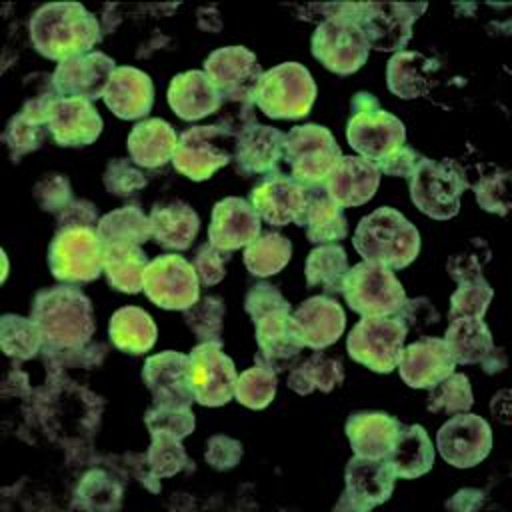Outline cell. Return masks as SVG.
Segmentation results:
<instances>
[{"label": "cell", "instance_id": "25", "mask_svg": "<svg viewBox=\"0 0 512 512\" xmlns=\"http://www.w3.org/2000/svg\"><path fill=\"white\" fill-rule=\"evenodd\" d=\"M260 236V216L248 200L228 196L214 204L208 226V242L220 250L232 252L248 246Z\"/></svg>", "mask_w": 512, "mask_h": 512}, {"label": "cell", "instance_id": "49", "mask_svg": "<svg viewBox=\"0 0 512 512\" xmlns=\"http://www.w3.org/2000/svg\"><path fill=\"white\" fill-rule=\"evenodd\" d=\"M186 326L202 342H220L222 320H224V302L216 296H206L196 300L190 308L182 310Z\"/></svg>", "mask_w": 512, "mask_h": 512}, {"label": "cell", "instance_id": "13", "mask_svg": "<svg viewBox=\"0 0 512 512\" xmlns=\"http://www.w3.org/2000/svg\"><path fill=\"white\" fill-rule=\"evenodd\" d=\"M424 10V2H358L356 24L370 48L402 52L412 38V24Z\"/></svg>", "mask_w": 512, "mask_h": 512}, {"label": "cell", "instance_id": "36", "mask_svg": "<svg viewBox=\"0 0 512 512\" xmlns=\"http://www.w3.org/2000/svg\"><path fill=\"white\" fill-rule=\"evenodd\" d=\"M102 270L112 288L126 294H136L142 290L144 270L148 266V258L138 244L116 242L102 244Z\"/></svg>", "mask_w": 512, "mask_h": 512}, {"label": "cell", "instance_id": "32", "mask_svg": "<svg viewBox=\"0 0 512 512\" xmlns=\"http://www.w3.org/2000/svg\"><path fill=\"white\" fill-rule=\"evenodd\" d=\"M440 70L438 60L420 52H396L386 66V84L392 94L402 100L426 96L434 86V76Z\"/></svg>", "mask_w": 512, "mask_h": 512}, {"label": "cell", "instance_id": "48", "mask_svg": "<svg viewBox=\"0 0 512 512\" xmlns=\"http://www.w3.org/2000/svg\"><path fill=\"white\" fill-rule=\"evenodd\" d=\"M146 462L150 474L156 478H168L190 468V460L180 440L164 434L152 436L150 448L146 452Z\"/></svg>", "mask_w": 512, "mask_h": 512}, {"label": "cell", "instance_id": "12", "mask_svg": "<svg viewBox=\"0 0 512 512\" xmlns=\"http://www.w3.org/2000/svg\"><path fill=\"white\" fill-rule=\"evenodd\" d=\"M408 330L394 316H362L348 334V354L366 368L388 374L396 368Z\"/></svg>", "mask_w": 512, "mask_h": 512}, {"label": "cell", "instance_id": "24", "mask_svg": "<svg viewBox=\"0 0 512 512\" xmlns=\"http://www.w3.org/2000/svg\"><path fill=\"white\" fill-rule=\"evenodd\" d=\"M396 368L410 388H432L454 372L456 362L444 338H422L402 348Z\"/></svg>", "mask_w": 512, "mask_h": 512}, {"label": "cell", "instance_id": "62", "mask_svg": "<svg viewBox=\"0 0 512 512\" xmlns=\"http://www.w3.org/2000/svg\"><path fill=\"white\" fill-rule=\"evenodd\" d=\"M484 502V494L476 488H464V490H458L448 502H446V508L450 510H460V512H468V510H476L480 508Z\"/></svg>", "mask_w": 512, "mask_h": 512}, {"label": "cell", "instance_id": "38", "mask_svg": "<svg viewBox=\"0 0 512 512\" xmlns=\"http://www.w3.org/2000/svg\"><path fill=\"white\" fill-rule=\"evenodd\" d=\"M388 460L400 478L424 476L434 464V446L426 430L418 424L402 426Z\"/></svg>", "mask_w": 512, "mask_h": 512}, {"label": "cell", "instance_id": "63", "mask_svg": "<svg viewBox=\"0 0 512 512\" xmlns=\"http://www.w3.org/2000/svg\"><path fill=\"white\" fill-rule=\"evenodd\" d=\"M482 364V370L486 374H496V372H502L506 368V354L502 348H492V352L480 362Z\"/></svg>", "mask_w": 512, "mask_h": 512}, {"label": "cell", "instance_id": "53", "mask_svg": "<svg viewBox=\"0 0 512 512\" xmlns=\"http://www.w3.org/2000/svg\"><path fill=\"white\" fill-rule=\"evenodd\" d=\"M492 296L494 290L484 278L462 282L458 290L450 296V318H482L488 310Z\"/></svg>", "mask_w": 512, "mask_h": 512}, {"label": "cell", "instance_id": "37", "mask_svg": "<svg viewBox=\"0 0 512 512\" xmlns=\"http://www.w3.org/2000/svg\"><path fill=\"white\" fill-rule=\"evenodd\" d=\"M108 336L118 350L128 354H144L154 346L158 330L148 312L138 306H124L112 314Z\"/></svg>", "mask_w": 512, "mask_h": 512}, {"label": "cell", "instance_id": "28", "mask_svg": "<svg viewBox=\"0 0 512 512\" xmlns=\"http://www.w3.org/2000/svg\"><path fill=\"white\" fill-rule=\"evenodd\" d=\"M284 150V132L264 124H248L234 136V162L246 176L268 174L278 168Z\"/></svg>", "mask_w": 512, "mask_h": 512}, {"label": "cell", "instance_id": "61", "mask_svg": "<svg viewBox=\"0 0 512 512\" xmlns=\"http://www.w3.org/2000/svg\"><path fill=\"white\" fill-rule=\"evenodd\" d=\"M420 160H422V156H420L416 150H412L410 146H400V148H396L392 154H388L386 158L378 160L374 166H376L380 172L388 174V176L410 178V176L414 174L416 166L420 164Z\"/></svg>", "mask_w": 512, "mask_h": 512}, {"label": "cell", "instance_id": "29", "mask_svg": "<svg viewBox=\"0 0 512 512\" xmlns=\"http://www.w3.org/2000/svg\"><path fill=\"white\" fill-rule=\"evenodd\" d=\"M104 104L122 120L144 118L154 104V86L148 74L134 66L114 70L104 92Z\"/></svg>", "mask_w": 512, "mask_h": 512}, {"label": "cell", "instance_id": "8", "mask_svg": "<svg viewBox=\"0 0 512 512\" xmlns=\"http://www.w3.org/2000/svg\"><path fill=\"white\" fill-rule=\"evenodd\" d=\"M340 158L342 152L332 132L320 124L294 126L284 134L282 160L290 166V178L304 188L322 186Z\"/></svg>", "mask_w": 512, "mask_h": 512}, {"label": "cell", "instance_id": "2", "mask_svg": "<svg viewBox=\"0 0 512 512\" xmlns=\"http://www.w3.org/2000/svg\"><path fill=\"white\" fill-rule=\"evenodd\" d=\"M42 336L46 352L82 348L94 334L90 298L72 286H52L36 294L30 316Z\"/></svg>", "mask_w": 512, "mask_h": 512}, {"label": "cell", "instance_id": "47", "mask_svg": "<svg viewBox=\"0 0 512 512\" xmlns=\"http://www.w3.org/2000/svg\"><path fill=\"white\" fill-rule=\"evenodd\" d=\"M428 404L426 408L430 412H446V414H458L468 412L474 404L470 380L464 374H450L432 388H428Z\"/></svg>", "mask_w": 512, "mask_h": 512}, {"label": "cell", "instance_id": "22", "mask_svg": "<svg viewBox=\"0 0 512 512\" xmlns=\"http://www.w3.org/2000/svg\"><path fill=\"white\" fill-rule=\"evenodd\" d=\"M346 326L342 306L328 296H312L292 312V330L298 342L312 350L334 344Z\"/></svg>", "mask_w": 512, "mask_h": 512}, {"label": "cell", "instance_id": "50", "mask_svg": "<svg viewBox=\"0 0 512 512\" xmlns=\"http://www.w3.org/2000/svg\"><path fill=\"white\" fill-rule=\"evenodd\" d=\"M48 126L46 124H38L28 120L26 116H22L20 112L16 116H12L2 132V142L6 144L10 158L14 162H18L24 154L34 152L42 146L44 138H46Z\"/></svg>", "mask_w": 512, "mask_h": 512}, {"label": "cell", "instance_id": "52", "mask_svg": "<svg viewBox=\"0 0 512 512\" xmlns=\"http://www.w3.org/2000/svg\"><path fill=\"white\" fill-rule=\"evenodd\" d=\"M144 422H146L150 436L164 434V436H172L178 440L188 436L196 426L194 412L190 410V406H158V404H154L146 412Z\"/></svg>", "mask_w": 512, "mask_h": 512}, {"label": "cell", "instance_id": "35", "mask_svg": "<svg viewBox=\"0 0 512 512\" xmlns=\"http://www.w3.org/2000/svg\"><path fill=\"white\" fill-rule=\"evenodd\" d=\"M300 226H306V236L314 244L336 242L348 234L344 210L330 200L322 186L306 188V208Z\"/></svg>", "mask_w": 512, "mask_h": 512}, {"label": "cell", "instance_id": "54", "mask_svg": "<svg viewBox=\"0 0 512 512\" xmlns=\"http://www.w3.org/2000/svg\"><path fill=\"white\" fill-rule=\"evenodd\" d=\"M508 178L510 174L506 170L494 168L488 174H482L478 182L472 186L476 202L482 210L506 216L510 208V198H508Z\"/></svg>", "mask_w": 512, "mask_h": 512}, {"label": "cell", "instance_id": "1", "mask_svg": "<svg viewBox=\"0 0 512 512\" xmlns=\"http://www.w3.org/2000/svg\"><path fill=\"white\" fill-rule=\"evenodd\" d=\"M28 28L36 52L58 62L88 54L102 40L100 22L78 2L40 6Z\"/></svg>", "mask_w": 512, "mask_h": 512}, {"label": "cell", "instance_id": "30", "mask_svg": "<svg viewBox=\"0 0 512 512\" xmlns=\"http://www.w3.org/2000/svg\"><path fill=\"white\" fill-rule=\"evenodd\" d=\"M168 104L182 120L194 122L214 114L222 106V96L200 70L176 74L168 86Z\"/></svg>", "mask_w": 512, "mask_h": 512}, {"label": "cell", "instance_id": "3", "mask_svg": "<svg viewBox=\"0 0 512 512\" xmlns=\"http://www.w3.org/2000/svg\"><path fill=\"white\" fill-rule=\"evenodd\" d=\"M256 326V362L282 372L298 358L302 344L292 330V308L280 290L268 282L252 286L244 300Z\"/></svg>", "mask_w": 512, "mask_h": 512}, {"label": "cell", "instance_id": "44", "mask_svg": "<svg viewBox=\"0 0 512 512\" xmlns=\"http://www.w3.org/2000/svg\"><path fill=\"white\" fill-rule=\"evenodd\" d=\"M0 344L4 354L16 360L34 358L40 346H44L36 322L16 314H4L0 318Z\"/></svg>", "mask_w": 512, "mask_h": 512}, {"label": "cell", "instance_id": "9", "mask_svg": "<svg viewBox=\"0 0 512 512\" xmlns=\"http://www.w3.org/2000/svg\"><path fill=\"white\" fill-rule=\"evenodd\" d=\"M342 294L346 304L362 316H394L406 300L396 274L366 260L348 270Z\"/></svg>", "mask_w": 512, "mask_h": 512}, {"label": "cell", "instance_id": "43", "mask_svg": "<svg viewBox=\"0 0 512 512\" xmlns=\"http://www.w3.org/2000/svg\"><path fill=\"white\" fill-rule=\"evenodd\" d=\"M292 256V244L278 232L260 234L244 250V264L250 274L266 278L278 274Z\"/></svg>", "mask_w": 512, "mask_h": 512}, {"label": "cell", "instance_id": "55", "mask_svg": "<svg viewBox=\"0 0 512 512\" xmlns=\"http://www.w3.org/2000/svg\"><path fill=\"white\" fill-rule=\"evenodd\" d=\"M102 180L110 194L122 196V198L136 196L146 186L144 174L124 158L110 160L104 170Z\"/></svg>", "mask_w": 512, "mask_h": 512}, {"label": "cell", "instance_id": "58", "mask_svg": "<svg viewBox=\"0 0 512 512\" xmlns=\"http://www.w3.org/2000/svg\"><path fill=\"white\" fill-rule=\"evenodd\" d=\"M394 318H398L406 330H414V332H424L428 330L432 324L440 322V314L434 308V304L420 296V298H412V300H404V304L400 306V310L394 314Z\"/></svg>", "mask_w": 512, "mask_h": 512}, {"label": "cell", "instance_id": "51", "mask_svg": "<svg viewBox=\"0 0 512 512\" xmlns=\"http://www.w3.org/2000/svg\"><path fill=\"white\" fill-rule=\"evenodd\" d=\"M490 256H492V252H490V246L486 244V240L472 238L458 252H454L448 258L446 270H448L450 278L456 280L458 284L470 282V280L482 278V270L490 262Z\"/></svg>", "mask_w": 512, "mask_h": 512}, {"label": "cell", "instance_id": "42", "mask_svg": "<svg viewBox=\"0 0 512 512\" xmlns=\"http://www.w3.org/2000/svg\"><path fill=\"white\" fill-rule=\"evenodd\" d=\"M96 234L102 244H144L152 238L148 216L138 206H124L104 214L96 226Z\"/></svg>", "mask_w": 512, "mask_h": 512}, {"label": "cell", "instance_id": "45", "mask_svg": "<svg viewBox=\"0 0 512 512\" xmlns=\"http://www.w3.org/2000/svg\"><path fill=\"white\" fill-rule=\"evenodd\" d=\"M276 394V372L262 362H256L252 368L244 370L236 378L234 396L240 404L252 410L266 408Z\"/></svg>", "mask_w": 512, "mask_h": 512}, {"label": "cell", "instance_id": "4", "mask_svg": "<svg viewBox=\"0 0 512 512\" xmlns=\"http://www.w3.org/2000/svg\"><path fill=\"white\" fill-rule=\"evenodd\" d=\"M352 242L366 262H376L390 270L406 268L420 252L416 226L390 206L376 208L364 216Z\"/></svg>", "mask_w": 512, "mask_h": 512}, {"label": "cell", "instance_id": "17", "mask_svg": "<svg viewBox=\"0 0 512 512\" xmlns=\"http://www.w3.org/2000/svg\"><path fill=\"white\" fill-rule=\"evenodd\" d=\"M190 386L194 400L202 406H224L234 398L236 368L224 354L220 342H200L188 354Z\"/></svg>", "mask_w": 512, "mask_h": 512}, {"label": "cell", "instance_id": "39", "mask_svg": "<svg viewBox=\"0 0 512 512\" xmlns=\"http://www.w3.org/2000/svg\"><path fill=\"white\" fill-rule=\"evenodd\" d=\"M444 342L456 364H480L494 348L490 328L482 318H456L446 328Z\"/></svg>", "mask_w": 512, "mask_h": 512}, {"label": "cell", "instance_id": "14", "mask_svg": "<svg viewBox=\"0 0 512 512\" xmlns=\"http://www.w3.org/2000/svg\"><path fill=\"white\" fill-rule=\"evenodd\" d=\"M368 42L356 24V16H338L318 24L312 34V54L324 68L348 76L368 60Z\"/></svg>", "mask_w": 512, "mask_h": 512}, {"label": "cell", "instance_id": "15", "mask_svg": "<svg viewBox=\"0 0 512 512\" xmlns=\"http://www.w3.org/2000/svg\"><path fill=\"white\" fill-rule=\"evenodd\" d=\"M204 72L222 100L252 106L262 78V68L254 52L244 46L218 48L204 60Z\"/></svg>", "mask_w": 512, "mask_h": 512}, {"label": "cell", "instance_id": "19", "mask_svg": "<svg viewBox=\"0 0 512 512\" xmlns=\"http://www.w3.org/2000/svg\"><path fill=\"white\" fill-rule=\"evenodd\" d=\"M436 448L448 464L456 468H472L488 456L492 448V430L482 416L458 412L440 426Z\"/></svg>", "mask_w": 512, "mask_h": 512}, {"label": "cell", "instance_id": "16", "mask_svg": "<svg viewBox=\"0 0 512 512\" xmlns=\"http://www.w3.org/2000/svg\"><path fill=\"white\" fill-rule=\"evenodd\" d=\"M142 290L164 310H186L200 294V280L194 266L176 254H162L148 262Z\"/></svg>", "mask_w": 512, "mask_h": 512}, {"label": "cell", "instance_id": "33", "mask_svg": "<svg viewBox=\"0 0 512 512\" xmlns=\"http://www.w3.org/2000/svg\"><path fill=\"white\" fill-rule=\"evenodd\" d=\"M178 136L162 118H148L138 122L128 134L126 146L134 164L142 168L164 166L174 156Z\"/></svg>", "mask_w": 512, "mask_h": 512}, {"label": "cell", "instance_id": "57", "mask_svg": "<svg viewBox=\"0 0 512 512\" xmlns=\"http://www.w3.org/2000/svg\"><path fill=\"white\" fill-rule=\"evenodd\" d=\"M230 262V252L220 250L216 246L202 244L194 254V270L198 274V280L206 286L218 284L226 274V264Z\"/></svg>", "mask_w": 512, "mask_h": 512}, {"label": "cell", "instance_id": "6", "mask_svg": "<svg viewBox=\"0 0 512 512\" xmlns=\"http://www.w3.org/2000/svg\"><path fill=\"white\" fill-rule=\"evenodd\" d=\"M316 100V84L306 66L282 62L266 72L258 82L254 102L268 118H304Z\"/></svg>", "mask_w": 512, "mask_h": 512}, {"label": "cell", "instance_id": "20", "mask_svg": "<svg viewBox=\"0 0 512 512\" xmlns=\"http://www.w3.org/2000/svg\"><path fill=\"white\" fill-rule=\"evenodd\" d=\"M114 64L116 62L104 52H88L62 60L52 74L54 86L62 98H82L92 102L104 96L116 70Z\"/></svg>", "mask_w": 512, "mask_h": 512}, {"label": "cell", "instance_id": "41", "mask_svg": "<svg viewBox=\"0 0 512 512\" xmlns=\"http://www.w3.org/2000/svg\"><path fill=\"white\" fill-rule=\"evenodd\" d=\"M344 380V368L340 360L330 358L322 352H314L302 364L290 370L288 374V388L296 394H310L314 390L330 392L340 386Z\"/></svg>", "mask_w": 512, "mask_h": 512}, {"label": "cell", "instance_id": "56", "mask_svg": "<svg viewBox=\"0 0 512 512\" xmlns=\"http://www.w3.org/2000/svg\"><path fill=\"white\" fill-rule=\"evenodd\" d=\"M34 198L44 212L58 214L66 204L72 202L70 182L62 174H46L34 186Z\"/></svg>", "mask_w": 512, "mask_h": 512}, {"label": "cell", "instance_id": "27", "mask_svg": "<svg viewBox=\"0 0 512 512\" xmlns=\"http://www.w3.org/2000/svg\"><path fill=\"white\" fill-rule=\"evenodd\" d=\"M48 130L60 146H88L102 132V118L90 100L58 98L48 116Z\"/></svg>", "mask_w": 512, "mask_h": 512}, {"label": "cell", "instance_id": "5", "mask_svg": "<svg viewBox=\"0 0 512 512\" xmlns=\"http://www.w3.org/2000/svg\"><path fill=\"white\" fill-rule=\"evenodd\" d=\"M410 180V198L416 208L434 218L450 220L460 212V196L470 188L464 168L456 160L424 158Z\"/></svg>", "mask_w": 512, "mask_h": 512}, {"label": "cell", "instance_id": "46", "mask_svg": "<svg viewBox=\"0 0 512 512\" xmlns=\"http://www.w3.org/2000/svg\"><path fill=\"white\" fill-rule=\"evenodd\" d=\"M122 486L104 470H90L78 484L76 506L86 510H116L120 508Z\"/></svg>", "mask_w": 512, "mask_h": 512}, {"label": "cell", "instance_id": "59", "mask_svg": "<svg viewBox=\"0 0 512 512\" xmlns=\"http://www.w3.org/2000/svg\"><path fill=\"white\" fill-rule=\"evenodd\" d=\"M206 462L218 470V472H224V470H230L234 468L240 458H242V444L230 436H224V434H216L208 440L206 444V454H204Z\"/></svg>", "mask_w": 512, "mask_h": 512}, {"label": "cell", "instance_id": "7", "mask_svg": "<svg viewBox=\"0 0 512 512\" xmlns=\"http://www.w3.org/2000/svg\"><path fill=\"white\" fill-rule=\"evenodd\" d=\"M348 144L366 160H378L404 146L406 128L394 114L380 108L370 92H358L352 98V118L346 124Z\"/></svg>", "mask_w": 512, "mask_h": 512}, {"label": "cell", "instance_id": "31", "mask_svg": "<svg viewBox=\"0 0 512 512\" xmlns=\"http://www.w3.org/2000/svg\"><path fill=\"white\" fill-rule=\"evenodd\" d=\"M402 426L384 412H356L346 422V436L356 456L388 458Z\"/></svg>", "mask_w": 512, "mask_h": 512}, {"label": "cell", "instance_id": "60", "mask_svg": "<svg viewBox=\"0 0 512 512\" xmlns=\"http://www.w3.org/2000/svg\"><path fill=\"white\" fill-rule=\"evenodd\" d=\"M58 224L62 228H94L98 226V208L88 200H72L58 214Z\"/></svg>", "mask_w": 512, "mask_h": 512}, {"label": "cell", "instance_id": "40", "mask_svg": "<svg viewBox=\"0 0 512 512\" xmlns=\"http://www.w3.org/2000/svg\"><path fill=\"white\" fill-rule=\"evenodd\" d=\"M348 256L338 244H320L306 258L308 286H320L326 294L342 292L348 274Z\"/></svg>", "mask_w": 512, "mask_h": 512}, {"label": "cell", "instance_id": "34", "mask_svg": "<svg viewBox=\"0 0 512 512\" xmlns=\"http://www.w3.org/2000/svg\"><path fill=\"white\" fill-rule=\"evenodd\" d=\"M152 238L168 250H186L200 230L198 214L186 202H170L152 208L150 216Z\"/></svg>", "mask_w": 512, "mask_h": 512}, {"label": "cell", "instance_id": "10", "mask_svg": "<svg viewBox=\"0 0 512 512\" xmlns=\"http://www.w3.org/2000/svg\"><path fill=\"white\" fill-rule=\"evenodd\" d=\"M234 158V134L220 126L186 128L176 142L172 164L190 180H208Z\"/></svg>", "mask_w": 512, "mask_h": 512}, {"label": "cell", "instance_id": "18", "mask_svg": "<svg viewBox=\"0 0 512 512\" xmlns=\"http://www.w3.org/2000/svg\"><path fill=\"white\" fill-rule=\"evenodd\" d=\"M346 488L334 510L368 512L384 504L392 490L396 472L388 458L354 456L346 464Z\"/></svg>", "mask_w": 512, "mask_h": 512}, {"label": "cell", "instance_id": "11", "mask_svg": "<svg viewBox=\"0 0 512 512\" xmlns=\"http://www.w3.org/2000/svg\"><path fill=\"white\" fill-rule=\"evenodd\" d=\"M104 246L94 228H62L48 248V266L56 280L86 284L102 270Z\"/></svg>", "mask_w": 512, "mask_h": 512}, {"label": "cell", "instance_id": "21", "mask_svg": "<svg viewBox=\"0 0 512 512\" xmlns=\"http://www.w3.org/2000/svg\"><path fill=\"white\" fill-rule=\"evenodd\" d=\"M190 358L186 354L164 350L144 362L142 378L158 406H190L194 392L188 376Z\"/></svg>", "mask_w": 512, "mask_h": 512}, {"label": "cell", "instance_id": "26", "mask_svg": "<svg viewBox=\"0 0 512 512\" xmlns=\"http://www.w3.org/2000/svg\"><path fill=\"white\" fill-rule=\"evenodd\" d=\"M380 170L362 156H342L326 176L322 188L340 208L362 206L374 198Z\"/></svg>", "mask_w": 512, "mask_h": 512}, {"label": "cell", "instance_id": "23", "mask_svg": "<svg viewBox=\"0 0 512 512\" xmlns=\"http://www.w3.org/2000/svg\"><path fill=\"white\" fill-rule=\"evenodd\" d=\"M250 204L256 214L272 226L292 222L300 226L306 208V188L284 174H276L252 188Z\"/></svg>", "mask_w": 512, "mask_h": 512}]
</instances>
